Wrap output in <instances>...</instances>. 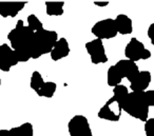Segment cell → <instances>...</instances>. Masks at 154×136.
<instances>
[{
    "label": "cell",
    "instance_id": "22",
    "mask_svg": "<svg viewBox=\"0 0 154 136\" xmlns=\"http://www.w3.org/2000/svg\"><path fill=\"white\" fill-rule=\"evenodd\" d=\"M143 130L147 136H154V118H148L143 125Z\"/></svg>",
    "mask_w": 154,
    "mask_h": 136
},
{
    "label": "cell",
    "instance_id": "9",
    "mask_svg": "<svg viewBox=\"0 0 154 136\" xmlns=\"http://www.w3.org/2000/svg\"><path fill=\"white\" fill-rule=\"evenodd\" d=\"M19 63L15 52L11 48V45L3 43L0 45V71L9 72L13 66Z\"/></svg>",
    "mask_w": 154,
    "mask_h": 136
},
{
    "label": "cell",
    "instance_id": "7",
    "mask_svg": "<svg viewBox=\"0 0 154 136\" xmlns=\"http://www.w3.org/2000/svg\"><path fill=\"white\" fill-rule=\"evenodd\" d=\"M86 50L93 64L106 63L108 61L105 45H103V40H100V39L95 38L91 41H88L86 43Z\"/></svg>",
    "mask_w": 154,
    "mask_h": 136
},
{
    "label": "cell",
    "instance_id": "5",
    "mask_svg": "<svg viewBox=\"0 0 154 136\" xmlns=\"http://www.w3.org/2000/svg\"><path fill=\"white\" fill-rule=\"evenodd\" d=\"M91 32L97 39H100V40L112 39L118 34L115 20L112 18H107V19L97 21L91 29Z\"/></svg>",
    "mask_w": 154,
    "mask_h": 136
},
{
    "label": "cell",
    "instance_id": "13",
    "mask_svg": "<svg viewBox=\"0 0 154 136\" xmlns=\"http://www.w3.org/2000/svg\"><path fill=\"white\" fill-rule=\"evenodd\" d=\"M71 52L70 45H69V42L66 38H59L57 40V42L55 43L53 50L50 53L51 55L52 60L54 61H58V60L62 59V58H66V56H69Z\"/></svg>",
    "mask_w": 154,
    "mask_h": 136
},
{
    "label": "cell",
    "instance_id": "8",
    "mask_svg": "<svg viewBox=\"0 0 154 136\" xmlns=\"http://www.w3.org/2000/svg\"><path fill=\"white\" fill-rule=\"evenodd\" d=\"M122 107L114 97H111L98 111L97 116L109 121H118L122 117Z\"/></svg>",
    "mask_w": 154,
    "mask_h": 136
},
{
    "label": "cell",
    "instance_id": "2",
    "mask_svg": "<svg viewBox=\"0 0 154 136\" xmlns=\"http://www.w3.org/2000/svg\"><path fill=\"white\" fill-rule=\"evenodd\" d=\"M149 109L145 92H130L122 104L124 112L143 122L149 118Z\"/></svg>",
    "mask_w": 154,
    "mask_h": 136
},
{
    "label": "cell",
    "instance_id": "14",
    "mask_svg": "<svg viewBox=\"0 0 154 136\" xmlns=\"http://www.w3.org/2000/svg\"><path fill=\"white\" fill-rule=\"evenodd\" d=\"M115 24L117 28L118 34L122 35H130L133 32V22L129 16L125 15V14H119L116 16Z\"/></svg>",
    "mask_w": 154,
    "mask_h": 136
},
{
    "label": "cell",
    "instance_id": "20",
    "mask_svg": "<svg viewBox=\"0 0 154 136\" xmlns=\"http://www.w3.org/2000/svg\"><path fill=\"white\" fill-rule=\"evenodd\" d=\"M129 93H130V92H129L128 88H127L126 85H117V87L113 88V96H112V97L115 98L122 107V104H124L127 96L129 95Z\"/></svg>",
    "mask_w": 154,
    "mask_h": 136
},
{
    "label": "cell",
    "instance_id": "23",
    "mask_svg": "<svg viewBox=\"0 0 154 136\" xmlns=\"http://www.w3.org/2000/svg\"><path fill=\"white\" fill-rule=\"evenodd\" d=\"M147 35L149 37L150 41H151V45H154V23H151L149 26L147 31Z\"/></svg>",
    "mask_w": 154,
    "mask_h": 136
},
{
    "label": "cell",
    "instance_id": "12",
    "mask_svg": "<svg viewBox=\"0 0 154 136\" xmlns=\"http://www.w3.org/2000/svg\"><path fill=\"white\" fill-rule=\"evenodd\" d=\"M152 80V75L149 71H140L136 77L130 82L132 92H146Z\"/></svg>",
    "mask_w": 154,
    "mask_h": 136
},
{
    "label": "cell",
    "instance_id": "4",
    "mask_svg": "<svg viewBox=\"0 0 154 136\" xmlns=\"http://www.w3.org/2000/svg\"><path fill=\"white\" fill-rule=\"evenodd\" d=\"M125 56L126 59L136 62L138 60H147L151 58V52L146 49L145 45L141 41L133 37L125 48Z\"/></svg>",
    "mask_w": 154,
    "mask_h": 136
},
{
    "label": "cell",
    "instance_id": "6",
    "mask_svg": "<svg viewBox=\"0 0 154 136\" xmlns=\"http://www.w3.org/2000/svg\"><path fill=\"white\" fill-rule=\"evenodd\" d=\"M70 136H93L89 120L84 115H75L68 123Z\"/></svg>",
    "mask_w": 154,
    "mask_h": 136
},
{
    "label": "cell",
    "instance_id": "10",
    "mask_svg": "<svg viewBox=\"0 0 154 136\" xmlns=\"http://www.w3.org/2000/svg\"><path fill=\"white\" fill-rule=\"evenodd\" d=\"M115 66L119 70V72L122 73V77L128 79L129 82H131V81L138 75V73L140 72L138 66L136 64V62L132 61V60H129V59L119 60V61H117L115 63Z\"/></svg>",
    "mask_w": 154,
    "mask_h": 136
},
{
    "label": "cell",
    "instance_id": "24",
    "mask_svg": "<svg viewBox=\"0 0 154 136\" xmlns=\"http://www.w3.org/2000/svg\"><path fill=\"white\" fill-rule=\"evenodd\" d=\"M94 5L96 7H100V8H105L107 5H109V1H94Z\"/></svg>",
    "mask_w": 154,
    "mask_h": 136
},
{
    "label": "cell",
    "instance_id": "1",
    "mask_svg": "<svg viewBox=\"0 0 154 136\" xmlns=\"http://www.w3.org/2000/svg\"><path fill=\"white\" fill-rule=\"evenodd\" d=\"M34 32L24 26V22L19 19L15 28L10 31L8 34V39L10 41L11 48L15 52L19 62H28L32 59V43Z\"/></svg>",
    "mask_w": 154,
    "mask_h": 136
},
{
    "label": "cell",
    "instance_id": "25",
    "mask_svg": "<svg viewBox=\"0 0 154 136\" xmlns=\"http://www.w3.org/2000/svg\"><path fill=\"white\" fill-rule=\"evenodd\" d=\"M0 136H11V134H10V130L0 129Z\"/></svg>",
    "mask_w": 154,
    "mask_h": 136
},
{
    "label": "cell",
    "instance_id": "17",
    "mask_svg": "<svg viewBox=\"0 0 154 136\" xmlns=\"http://www.w3.org/2000/svg\"><path fill=\"white\" fill-rule=\"evenodd\" d=\"M11 136H33L34 135V129L33 125L30 122H24L18 127H14L10 129Z\"/></svg>",
    "mask_w": 154,
    "mask_h": 136
},
{
    "label": "cell",
    "instance_id": "11",
    "mask_svg": "<svg viewBox=\"0 0 154 136\" xmlns=\"http://www.w3.org/2000/svg\"><path fill=\"white\" fill-rule=\"evenodd\" d=\"M26 1H0V16L14 18L26 7Z\"/></svg>",
    "mask_w": 154,
    "mask_h": 136
},
{
    "label": "cell",
    "instance_id": "18",
    "mask_svg": "<svg viewBox=\"0 0 154 136\" xmlns=\"http://www.w3.org/2000/svg\"><path fill=\"white\" fill-rule=\"evenodd\" d=\"M56 90H57V85L53 81H45L43 87L37 92V95L40 97L45 98H52L55 94Z\"/></svg>",
    "mask_w": 154,
    "mask_h": 136
},
{
    "label": "cell",
    "instance_id": "26",
    "mask_svg": "<svg viewBox=\"0 0 154 136\" xmlns=\"http://www.w3.org/2000/svg\"><path fill=\"white\" fill-rule=\"evenodd\" d=\"M0 85H1V79H0Z\"/></svg>",
    "mask_w": 154,
    "mask_h": 136
},
{
    "label": "cell",
    "instance_id": "27",
    "mask_svg": "<svg viewBox=\"0 0 154 136\" xmlns=\"http://www.w3.org/2000/svg\"><path fill=\"white\" fill-rule=\"evenodd\" d=\"M131 136H134V135H131Z\"/></svg>",
    "mask_w": 154,
    "mask_h": 136
},
{
    "label": "cell",
    "instance_id": "15",
    "mask_svg": "<svg viewBox=\"0 0 154 136\" xmlns=\"http://www.w3.org/2000/svg\"><path fill=\"white\" fill-rule=\"evenodd\" d=\"M122 79H124V77H122V73L119 72V70L115 66V64L110 66L109 70H108V72H107V83L108 85H109L110 87L115 88V87H117V85H122Z\"/></svg>",
    "mask_w": 154,
    "mask_h": 136
},
{
    "label": "cell",
    "instance_id": "16",
    "mask_svg": "<svg viewBox=\"0 0 154 136\" xmlns=\"http://www.w3.org/2000/svg\"><path fill=\"white\" fill-rule=\"evenodd\" d=\"M63 1H45V12L48 16H61L63 14Z\"/></svg>",
    "mask_w": 154,
    "mask_h": 136
},
{
    "label": "cell",
    "instance_id": "3",
    "mask_svg": "<svg viewBox=\"0 0 154 136\" xmlns=\"http://www.w3.org/2000/svg\"><path fill=\"white\" fill-rule=\"evenodd\" d=\"M58 40V34L55 31L43 30L34 33L32 43V58L38 59L39 57L52 52L55 43Z\"/></svg>",
    "mask_w": 154,
    "mask_h": 136
},
{
    "label": "cell",
    "instance_id": "21",
    "mask_svg": "<svg viewBox=\"0 0 154 136\" xmlns=\"http://www.w3.org/2000/svg\"><path fill=\"white\" fill-rule=\"evenodd\" d=\"M26 22H28V24H26L28 28L30 29V30H32L34 33L43 30L42 22L40 21V19H39L35 14H31V15H29L28 18H26Z\"/></svg>",
    "mask_w": 154,
    "mask_h": 136
},
{
    "label": "cell",
    "instance_id": "19",
    "mask_svg": "<svg viewBox=\"0 0 154 136\" xmlns=\"http://www.w3.org/2000/svg\"><path fill=\"white\" fill-rule=\"evenodd\" d=\"M45 81L43 80V77L41 76V74L38 71H34L31 75V79H30V87L32 90H34L35 92H38L41 88L43 87Z\"/></svg>",
    "mask_w": 154,
    "mask_h": 136
}]
</instances>
